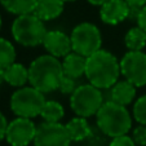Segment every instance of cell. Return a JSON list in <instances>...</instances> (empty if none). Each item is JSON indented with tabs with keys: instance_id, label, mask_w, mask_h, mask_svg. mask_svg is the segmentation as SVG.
I'll use <instances>...</instances> for the list:
<instances>
[{
	"instance_id": "1",
	"label": "cell",
	"mask_w": 146,
	"mask_h": 146,
	"mask_svg": "<svg viewBox=\"0 0 146 146\" xmlns=\"http://www.w3.org/2000/svg\"><path fill=\"white\" fill-rule=\"evenodd\" d=\"M120 75V61L114 53L101 48L87 57L86 78L97 88L102 91L111 88Z\"/></svg>"
},
{
	"instance_id": "2",
	"label": "cell",
	"mask_w": 146,
	"mask_h": 146,
	"mask_svg": "<svg viewBox=\"0 0 146 146\" xmlns=\"http://www.w3.org/2000/svg\"><path fill=\"white\" fill-rule=\"evenodd\" d=\"M64 75L60 58L49 53L38 56L29 65V84L44 94L58 91Z\"/></svg>"
},
{
	"instance_id": "3",
	"label": "cell",
	"mask_w": 146,
	"mask_h": 146,
	"mask_svg": "<svg viewBox=\"0 0 146 146\" xmlns=\"http://www.w3.org/2000/svg\"><path fill=\"white\" fill-rule=\"evenodd\" d=\"M132 121L133 116L127 106L119 105L111 100L104 102L96 114L97 128L110 138L128 135L132 129Z\"/></svg>"
},
{
	"instance_id": "4",
	"label": "cell",
	"mask_w": 146,
	"mask_h": 146,
	"mask_svg": "<svg viewBox=\"0 0 146 146\" xmlns=\"http://www.w3.org/2000/svg\"><path fill=\"white\" fill-rule=\"evenodd\" d=\"M11 33L14 41L26 48H35L43 45L48 30L44 21L34 13L16 16L12 22Z\"/></svg>"
},
{
	"instance_id": "5",
	"label": "cell",
	"mask_w": 146,
	"mask_h": 146,
	"mask_svg": "<svg viewBox=\"0 0 146 146\" xmlns=\"http://www.w3.org/2000/svg\"><path fill=\"white\" fill-rule=\"evenodd\" d=\"M105 102L102 89L94 87L91 83L79 84L70 94V109L78 116L91 118L96 116L97 111Z\"/></svg>"
},
{
	"instance_id": "6",
	"label": "cell",
	"mask_w": 146,
	"mask_h": 146,
	"mask_svg": "<svg viewBox=\"0 0 146 146\" xmlns=\"http://www.w3.org/2000/svg\"><path fill=\"white\" fill-rule=\"evenodd\" d=\"M45 101L47 100L43 92L34 88L33 86H25L17 88L12 93L9 106L16 116L34 119L40 115L41 108Z\"/></svg>"
},
{
	"instance_id": "7",
	"label": "cell",
	"mask_w": 146,
	"mask_h": 146,
	"mask_svg": "<svg viewBox=\"0 0 146 146\" xmlns=\"http://www.w3.org/2000/svg\"><path fill=\"white\" fill-rule=\"evenodd\" d=\"M72 50L84 57H89L102 48V35L100 29L92 22H80L72 29Z\"/></svg>"
},
{
	"instance_id": "8",
	"label": "cell",
	"mask_w": 146,
	"mask_h": 146,
	"mask_svg": "<svg viewBox=\"0 0 146 146\" xmlns=\"http://www.w3.org/2000/svg\"><path fill=\"white\" fill-rule=\"evenodd\" d=\"M120 74L135 87L146 86V53L142 50H128L120 60Z\"/></svg>"
},
{
	"instance_id": "9",
	"label": "cell",
	"mask_w": 146,
	"mask_h": 146,
	"mask_svg": "<svg viewBox=\"0 0 146 146\" xmlns=\"http://www.w3.org/2000/svg\"><path fill=\"white\" fill-rule=\"evenodd\" d=\"M71 142L66 125L61 121H43L36 127V135L34 138L35 146H70Z\"/></svg>"
},
{
	"instance_id": "10",
	"label": "cell",
	"mask_w": 146,
	"mask_h": 146,
	"mask_svg": "<svg viewBox=\"0 0 146 146\" xmlns=\"http://www.w3.org/2000/svg\"><path fill=\"white\" fill-rule=\"evenodd\" d=\"M36 125L30 118L16 116L8 123L5 141L11 146H29L34 142L36 135Z\"/></svg>"
},
{
	"instance_id": "11",
	"label": "cell",
	"mask_w": 146,
	"mask_h": 146,
	"mask_svg": "<svg viewBox=\"0 0 146 146\" xmlns=\"http://www.w3.org/2000/svg\"><path fill=\"white\" fill-rule=\"evenodd\" d=\"M129 17V4L125 0H108L100 7V19L105 25L116 26Z\"/></svg>"
},
{
	"instance_id": "12",
	"label": "cell",
	"mask_w": 146,
	"mask_h": 146,
	"mask_svg": "<svg viewBox=\"0 0 146 146\" xmlns=\"http://www.w3.org/2000/svg\"><path fill=\"white\" fill-rule=\"evenodd\" d=\"M43 47L47 50V53L52 54L53 57L64 58L72 50L71 38L64 31L48 30L43 41Z\"/></svg>"
},
{
	"instance_id": "13",
	"label": "cell",
	"mask_w": 146,
	"mask_h": 146,
	"mask_svg": "<svg viewBox=\"0 0 146 146\" xmlns=\"http://www.w3.org/2000/svg\"><path fill=\"white\" fill-rule=\"evenodd\" d=\"M109 91H110L109 100L123 106L132 105L137 96V87H135L132 83L125 79L118 80L111 88H109Z\"/></svg>"
},
{
	"instance_id": "14",
	"label": "cell",
	"mask_w": 146,
	"mask_h": 146,
	"mask_svg": "<svg viewBox=\"0 0 146 146\" xmlns=\"http://www.w3.org/2000/svg\"><path fill=\"white\" fill-rule=\"evenodd\" d=\"M62 69L64 74L74 79H80L82 76H86V65H87V57L79 54V53L71 52L67 56L62 58Z\"/></svg>"
},
{
	"instance_id": "15",
	"label": "cell",
	"mask_w": 146,
	"mask_h": 146,
	"mask_svg": "<svg viewBox=\"0 0 146 146\" xmlns=\"http://www.w3.org/2000/svg\"><path fill=\"white\" fill-rule=\"evenodd\" d=\"M65 1L64 0H38L33 13L36 14L44 22L53 21L64 13Z\"/></svg>"
},
{
	"instance_id": "16",
	"label": "cell",
	"mask_w": 146,
	"mask_h": 146,
	"mask_svg": "<svg viewBox=\"0 0 146 146\" xmlns=\"http://www.w3.org/2000/svg\"><path fill=\"white\" fill-rule=\"evenodd\" d=\"M4 82L13 88H21L29 84V67L23 64L14 62L4 69Z\"/></svg>"
},
{
	"instance_id": "17",
	"label": "cell",
	"mask_w": 146,
	"mask_h": 146,
	"mask_svg": "<svg viewBox=\"0 0 146 146\" xmlns=\"http://www.w3.org/2000/svg\"><path fill=\"white\" fill-rule=\"evenodd\" d=\"M66 129L70 135L72 142H80L84 141L92 135V128L88 123V118L83 116H74L70 119L66 124Z\"/></svg>"
},
{
	"instance_id": "18",
	"label": "cell",
	"mask_w": 146,
	"mask_h": 146,
	"mask_svg": "<svg viewBox=\"0 0 146 146\" xmlns=\"http://www.w3.org/2000/svg\"><path fill=\"white\" fill-rule=\"evenodd\" d=\"M44 121L49 123H60L65 116V109L58 101L54 100H47L41 108L40 115Z\"/></svg>"
},
{
	"instance_id": "19",
	"label": "cell",
	"mask_w": 146,
	"mask_h": 146,
	"mask_svg": "<svg viewBox=\"0 0 146 146\" xmlns=\"http://www.w3.org/2000/svg\"><path fill=\"white\" fill-rule=\"evenodd\" d=\"M124 45L128 50H142L146 47V33L140 27H131L124 35Z\"/></svg>"
},
{
	"instance_id": "20",
	"label": "cell",
	"mask_w": 146,
	"mask_h": 146,
	"mask_svg": "<svg viewBox=\"0 0 146 146\" xmlns=\"http://www.w3.org/2000/svg\"><path fill=\"white\" fill-rule=\"evenodd\" d=\"M38 0H0V4L8 13L14 16L33 13Z\"/></svg>"
},
{
	"instance_id": "21",
	"label": "cell",
	"mask_w": 146,
	"mask_h": 146,
	"mask_svg": "<svg viewBox=\"0 0 146 146\" xmlns=\"http://www.w3.org/2000/svg\"><path fill=\"white\" fill-rule=\"evenodd\" d=\"M17 52L16 47L11 40L5 38H0V67L7 69L12 64L16 62Z\"/></svg>"
},
{
	"instance_id": "22",
	"label": "cell",
	"mask_w": 146,
	"mask_h": 146,
	"mask_svg": "<svg viewBox=\"0 0 146 146\" xmlns=\"http://www.w3.org/2000/svg\"><path fill=\"white\" fill-rule=\"evenodd\" d=\"M132 116L138 124H146V94L135 100L132 106Z\"/></svg>"
},
{
	"instance_id": "23",
	"label": "cell",
	"mask_w": 146,
	"mask_h": 146,
	"mask_svg": "<svg viewBox=\"0 0 146 146\" xmlns=\"http://www.w3.org/2000/svg\"><path fill=\"white\" fill-rule=\"evenodd\" d=\"M79 86L78 84V80L74 79V78H70L67 75H64L62 80L60 83V87H58V91L61 92L62 94H71L72 92L76 89V87Z\"/></svg>"
},
{
	"instance_id": "24",
	"label": "cell",
	"mask_w": 146,
	"mask_h": 146,
	"mask_svg": "<svg viewBox=\"0 0 146 146\" xmlns=\"http://www.w3.org/2000/svg\"><path fill=\"white\" fill-rule=\"evenodd\" d=\"M131 137L136 142L137 146H146V124H137L135 128H132Z\"/></svg>"
},
{
	"instance_id": "25",
	"label": "cell",
	"mask_w": 146,
	"mask_h": 146,
	"mask_svg": "<svg viewBox=\"0 0 146 146\" xmlns=\"http://www.w3.org/2000/svg\"><path fill=\"white\" fill-rule=\"evenodd\" d=\"M109 146H137L136 142L133 141V138L128 135L118 136V137L111 138Z\"/></svg>"
},
{
	"instance_id": "26",
	"label": "cell",
	"mask_w": 146,
	"mask_h": 146,
	"mask_svg": "<svg viewBox=\"0 0 146 146\" xmlns=\"http://www.w3.org/2000/svg\"><path fill=\"white\" fill-rule=\"evenodd\" d=\"M136 22H137V26H140V27L146 33V5L141 7Z\"/></svg>"
},
{
	"instance_id": "27",
	"label": "cell",
	"mask_w": 146,
	"mask_h": 146,
	"mask_svg": "<svg viewBox=\"0 0 146 146\" xmlns=\"http://www.w3.org/2000/svg\"><path fill=\"white\" fill-rule=\"evenodd\" d=\"M9 121L7 120L5 115L0 111V142L3 140H5V132H7V127H8Z\"/></svg>"
},
{
	"instance_id": "28",
	"label": "cell",
	"mask_w": 146,
	"mask_h": 146,
	"mask_svg": "<svg viewBox=\"0 0 146 146\" xmlns=\"http://www.w3.org/2000/svg\"><path fill=\"white\" fill-rule=\"evenodd\" d=\"M129 5H132V7H143V5H146V0H125Z\"/></svg>"
},
{
	"instance_id": "29",
	"label": "cell",
	"mask_w": 146,
	"mask_h": 146,
	"mask_svg": "<svg viewBox=\"0 0 146 146\" xmlns=\"http://www.w3.org/2000/svg\"><path fill=\"white\" fill-rule=\"evenodd\" d=\"M89 4H92V5H96V7H101L104 3H106L108 0H87Z\"/></svg>"
},
{
	"instance_id": "30",
	"label": "cell",
	"mask_w": 146,
	"mask_h": 146,
	"mask_svg": "<svg viewBox=\"0 0 146 146\" xmlns=\"http://www.w3.org/2000/svg\"><path fill=\"white\" fill-rule=\"evenodd\" d=\"M3 83H5L4 82V70L0 67V86H1Z\"/></svg>"
},
{
	"instance_id": "31",
	"label": "cell",
	"mask_w": 146,
	"mask_h": 146,
	"mask_svg": "<svg viewBox=\"0 0 146 146\" xmlns=\"http://www.w3.org/2000/svg\"><path fill=\"white\" fill-rule=\"evenodd\" d=\"M1 26H3V19H1V14H0V30H1Z\"/></svg>"
},
{
	"instance_id": "32",
	"label": "cell",
	"mask_w": 146,
	"mask_h": 146,
	"mask_svg": "<svg viewBox=\"0 0 146 146\" xmlns=\"http://www.w3.org/2000/svg\"><path fill=\"white\" fill-rule=\"evenodd\" d=\"M65 3H71V1H76V0H64Z\"/></svg>"
}]
</instances>
